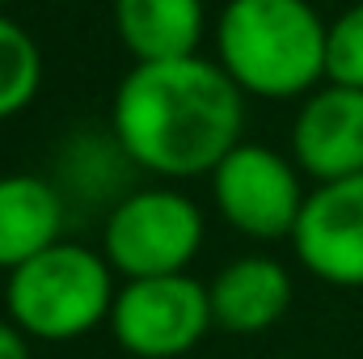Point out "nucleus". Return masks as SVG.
Masks as SVG:
<instances>
[{
    "mask_svg": "<svg viewBox=\"0 0 363 359\" xmlns=\"http://www.w3.org/2000/svg\"><path fill=\"white\" fill-rule=\"evenodd\" d=\"M245 93L203 60L135 64L114 93L118 148L157 178H203L241 144Z\"/></svg>",
    "mask_w": 363,
    "mask_h": 359,
    "instance_id": "nucleus-1",
    "label": "nucleus"
},
{
    "mask_svg": "<svg viewBox=\"0 0 363 359\" xmlns=\"http://www.w3.org/2000/svg\"><path fill=\"white\" fill-rule=\"evenodd\" d=\"M325 34L308 0H228L216 26L220 68L250 97H300L325 81Z\"/></svg>",
    "mask_w": 363,
    "mask_h": 359,
    "instance_id": "nucleus-2",
    "label": "nucleus"
},
{
    "mask_svg": "<svg viewBox=\"0 0 363 359\" xmlns=\"http://www.w3.org/2000/svg\"><path fill=\"white\" fill-rule=\"evenodd\" d=\"M114 296V267L106 263V254L60 241L9 275L4 309L21 334L68 343L110 321Z\"/></svg>",
    "mask_w": 363,
    "mask_h": 359,
    "instance_id": "nucleus-3",
    "label": "nucleus"
},
{
    "mask_svg": "<svg viewBox=\"0 0 363 359\" xmlns=\"http://www.w3.org/2000/svg\"><path fill=\"white\" fill-rule=\"evenodd\" d=\"M203 250V211L194 199L169 186H148L127 194L101 233V254L127 283L186 275Z\"/></svg>",
    "mask_w": 363,
    "mask_h": 359,
    "instance_id": "nucleus-4",
    "label": "nucleus"
},
{
    "mask_svg": "<svg viewBox=\"0 0 363 359\" xmlns=\"http://www.w3.org/2000/svg\"><path fill=\"white\" fill-rule=\"evenodd\" d=\"M211 326V292L194 275L131 279L110 309L114 343L135 359H178L194 351Z\"/></svg>",
    "mask_w": 363,
    "mask_h": 359,
    "instance_id": "nucleus-5",
    "label": "nucleus"
},
{
    "mask_svg": "<svg viewBox=\"0 0 363 359\" xmlns=\"http://www.w3.org/2000/svg\"><path fill=\"white\" fill-rule=\"evenodd\" d=\"M211 194L220 216L254 237V241H279L291 237L304 211V190L296 170L267 144H250L241 140L211 174Z\"/></svg>",
    "mask_w": 363,
    "mask_h": 359,
    "instance_id": "nucleus-6",
    "label": "nucleus"
},
{
    "mask_svg": "<svg viewBox=\"0 0 363 359\" xmlns=\"http://www.w3.org/2000/svg\"><path fill=\"white\" fill-rule=\"evenodd\" d=\"M291 250L330 287H363V174L325 182L304 199Z\"/></svg>",
    "mask_w": 363,
    "mask_h": 359,
    "instance_id": "nucleus-7",
    "label": "nucleus"
},
{
    "mask_svg": "<svg viewBox=\"0 0 363 359\" xmlns=\"http://www.w3.org/2000/svg\"><path fill=\"white\" fill-rule=\"evenodd\" d=\"M291 153L321 186L363 174V89L321 85L308 93L291 123Z\"/></svg>",
    "mask_w": 363,
    "mask_h": 359,
    "instance_id": "nucleus-8",
    "label": "nucleus"
},
{
    "mask_svg": "<svg viewBox=\"0 0 363 359\" xmlns=\"http://www.w3.org/2000/svg\"><path fill=\"white\" fill-rule=\"evenodd\" d=\"M207 292H211V317L220 330L262 334L291 304V275L274 258L250 254L228 263L216 275V283H207Z\"/></svg>",
    "mask_w": 363,
    "mask_h": 359,
    "instance_id": "nucleus-9",
    "label": "nucleus"
},
{
    "mask_svg": "<svg viewBox=\"0 0 363 359\" xmlns=\"http://www.w3.org/2000/svg\"><path fill=\"white\" fill-rule=\"evenodd\" d=\"M64 199L38 174H4L0 178V270L26 267L30 258L60 245Z\"/></svg>",
    "mask_w": 363,
    "mask_h": 359,
    "instance_id": "nucleus-10",
    "label": "nucleus"
},
{
    "mask_svg": "<svg viewBox=\"0 0 363 359\" xmlns=\"http://www.w3.org/2000/svg\"><path fill=\"white\" fill-rule=\"evenodd\" d=\"M203 0H114V30L135 64H169L199 55Z\"/></svg>",
    "mask_w": 363,
    "mask_h": 359,
    "instance_id": "nucleus-11",
    "label": "nucleus"
},
{
    "mask_svg": "<svg viewBox=\"0 0 363 359\" xmlns=\"http://www.w3.org/2000/svg\"><path fill=\"white\" fill-rule=\"evenodd\" d=\"M43 85L38 43L9 17H0V118L21 114Z\"/></svg>",
    "mask_w": 363,
    "mask_h": 359,
    "instance_id": "nucleus-12",
    "label": "nucleus"
},
{
    "mask_svg": "<svg viewBox=\"0 0 363 359\" xmlns=\"http://www.w3.org/2000/svg\"><path fill=\"white\" fill-rule=\"evenodd\" d=\"M325 81L342 89H363V0L342 9L325 34Z\"/></svg>",
    "mask_w": 363,
    "mask_h": 359,
    "instance_id": "nucleus-13",
    "label": "nucleus"
},
{
    "mask_svg": "<svg viewBox=\"0 0 363 359\" xmlns=\"http://www.w3.org/2000/svg\"><path fill=\"white\" fill-rule=\"evenodd\" d=\"M0 359H30L26 334H21L13 321H0Z\"/></svg>",
    "mask_w": 363,
    "mask_h": 359,
    "instance_id": "nucleus-14",
    "label": "nucleus"
}]
</instances>
